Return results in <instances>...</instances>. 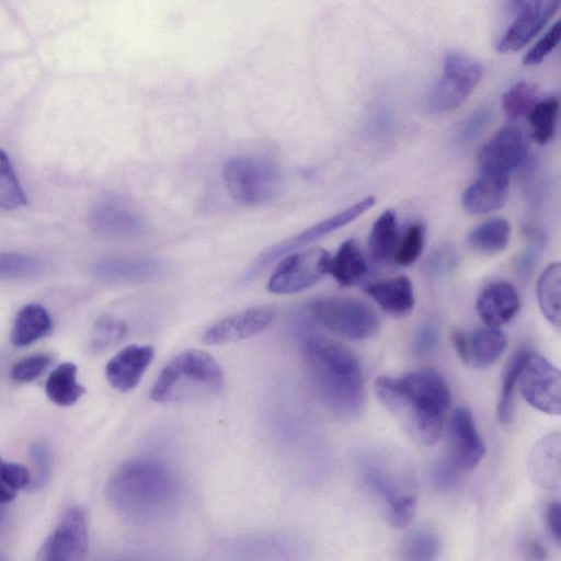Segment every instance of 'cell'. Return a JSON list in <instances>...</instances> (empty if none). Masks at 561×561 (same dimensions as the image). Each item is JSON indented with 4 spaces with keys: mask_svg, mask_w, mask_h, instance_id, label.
<instances>
[{
    "mask_svg": "<svg viewBox=\"0 0 561 561\" xmlns=\"http://www.w3.org/2000/svg\"><path fill=\"white\" fill-rule=\"evenodd\" d=\"M375 392L381 404L415 442L430 446L440 437L450 403L449 387L433 368L379 376Z\"/></svg>",
    "mask_w": 561,
    "mask_h": 561,
    "instance_id": "cell-1",
    "label": "cell"
},
{
    "mask_svg": "<svg viewBox=\"0 0 561 561\" xmlns=\"http://www.w3.org/2000/svg\"><path fill=\"white\" fill-rule=\"evenodd\" d=\"M304 364L311 387L334 415L357 417L365 407L364 376L356 355L345 345L321 335L302 345Z\"/></svg>",
    "mask_w": 561,
    "mask_h": 561,
    "instance_id": "cell-2",
    "label": "cell"
},
{
    "mask_svg": "<svg viewBox=\"0 0 561 561\" xmlns=\"http://www.w3.org/2000/svg\"><path fill=\"white\" fill-rule=\"evenodd\" d=\"M107 497L115 510L137 523H153L175 507L179 482L161 460L137 457L122 463L111 476Z\"/></svg>",
    "mask_w": 561,
    "mask_h": 561,
    "instance_id": "cell-3",
    "label": "cell"
},
{
    "mask_svg": "<svg viewBox=\"0 0 561 561\" xmlns=\"http://www.w3.org/2000/svg\"><path fill=\"white\" fill-rule=\"evenodd\" d=\"M224 373L207 352L186 350L174 356L159 373L150 398L156 402H182L217 394Z\"/></svg>",
    "mask_w": 561,
    "mask_h": 561,
    "instance_id": "cell-4",
    "label": "cell"
},
{
    "mask_svg": "<svg viewBox=\"0 0 561 561\" xmlns=\"http://www.w3.org/2000/svg\"><path fill=\"white\" fill-rule=\"evenodd\" d=\"M360 471L368 489L380 500L388 523L396 528L408 526L417 505L412 473L401 462L383 455L364 457Z\"/></svg>",
    "mask_w": 561,
    "mask_h": 561,
    "instance_id": "cell-5",
    "label": "cell"
},
{
    "mask_svg": "<svg viewBox=\"0 0 561 561\" xmlns=\"http://www.w3.org/2000/svg\"><path fill=\"white\" fill-rule=\"evenodd\" d=\"M222 179L229 195L247 205L270 201L282 185L279 168L266 159L253 156L228 159L222 167Z\"/></svg>",
    "mask_w": 561,
    "mask_h": 561,
    "instance_id": "cell-6",
    "label": "cell"
},
{
    "mask_svg": "<svg viewBox=\"0 0 561 561\" xmlns=\"http://www.w3.org/2000/svg\"><path fill=\"white\" fill-rule=\"evenodd\" d=\"M314 319L347 340L363 341L377 334L380 320L365 301L350 297H322L309 305Z\"/></svg>",
    "mask_w": 561,
    "mask_h": 561,
    "instance_id": "cell-7",
    "label": "cell"
},
{
    "mask_svg": "<svg viewBox=\"0 0 561 561\" xmlns=\"http://www.w3.org/2000/svg\"><path fill=\"white\" fill-rule=\"evenodd\" d=\"M482 73V65L472 56L458 50L446 53L442 76L426 100L427 110L446 113L457 108L474 90Z\"/></svg>",
    "mask_w": 561,
    "mask_h": 561,
    "instance_id": "cell-8",
    "label": "cell"
},
{
    "mask_svg": "<svg viewBox=\"0 0 561 561\" xmlns=\"http://www.w3.org/2000/svg\"><path fill=\"white\" fill-rule=\"evenodd\" d=\"M517 383L522 397L530 407L546 414H560V373L547 358L529 352Z\"/></svg>",
    "mask_w": 561,
    "mask_h": 561,
    "instance_id": "cell-9",
    "label": "cell"
},
{
    "mask_svg": "<svg viewBox=\"0 0 561 561\" xmlns=\"http://www.w3.org/2000/svg\"><path fill=\"white\" fill-rule=\"evenodd\" d=\"M330 254L312 248L289 254L273 271L267 289L273 294H293L316 284L328 273Z\"/></svg>",
    "mask_w": 561,
    "mask_h": 561,
    "instance_id": "cell-10",
    "label": "cell"
},
{
    "mask_svg": "<svg viewBox=\"0 0 561 561\" xmlns=\"http://www.w3.org/2000/svg\"><path fill=\"white\" fill-rule=\"evenodd\" d=\"M375 202L376 199L373 195L366 196L365 198L356 202L344 210L334 214L331 217L325 218L301 231L294 238L270 248L268 250L264 251L251 266H249L242 276L243 280H250L253 278L257 273L264 270L277 257L306 244H309L354 221L356 218L362 216V214L371 208Z\"/></svg>",
    "mask_w": 561,
    "mask_h": 561,
    "instance_id": "cell-11",
    "label": "cell"
},
{
    "mask_svg": "<svg viewBox=\"0 0 561 561\" xmlns=\"http://www.w3.org/2000/svg\"><path fill=\"white\" fill-rule=\"evenodd\" d=\"M89 549V527L85 513L69 508L43 543L37 559L42 561L83 560Z\"/></svg>",
    "mask_w": 561,
    "mask_h": 561,
    "instance_id": "cell-12",
    "label": "cell"
},
{
    "mask_svg": "<svg viewBox=\"0 0 561 561\" xmlns=\"http://www.w3.org/2000/svg\"><path fill=\"white\" fill-rule=\"evenodd\" d=\"M92 228L113 237H135L146 230L144 216L124 197L106 195L101 197L90 210Z\"/></svg>",
    "mask_w": 561,
    "mask_h": 561,
    "instance_id": "cell-13",
    "label": "cell"
},
{
    "mask_svg": "<svg viewBox=\"0 0 561 561\" xmlns=\"http://www.w3.org/2000/svg\"><path fill=\"white\" fill-rule=\"evenodd\" d=\"M523 133L515 126L499 129L480 149L478 164L480 172L508 174L526 158Z\"/></svg>",
    "mask_w": 561,
    "mask_h": 561,
    "instance_id": "cell-14",
    "label": "cell"
},
{
    "mask_svg": "<svg viewBox=\"0 0 561 561\" xmlns=\"http://www.w3.org/2000/svg\"><path fill=\"white\" fill-rule=\"evenodd\" d=\"M275 318L272 306H255L228 316L210 325L202 336L207 345H222L253 336L265 330Z\"/></svg>",
    "mask_w": 561,
    "mask_h": 561,
    "instance_id": "cell-15",
    "label": "cell"
},
{
    "mask_svg": "<svg viewBox=\"0 0 561 561\" xmlns=\"http://www.w3.org/2000/svg\"><path fill=\"white\" fill-rule=\"evenodd\" d=\"M450 458L461 470H473L485 455V444L478 432L471 410L458 407L449 422Z\"/></svg>",
    "mask_w": 561,
    "mask_h": 561,
    "instance_id": "cell-16",
    "label": "cell"
},
{
    "mask_svg": "<svg viewBox=\"0 0 561 561\" xmlns=\"http://www.w3.org/2000/svg\"><path fill=\"white\" fill-rule=\"evenodd\" d=\"M153 357L150 345H127L107 362L105 377L113 388L127 392L137 387Z\"/></svg>",
    "mask_w": 561,
    "mask_h": 561,
    "instance_id": "cell-17",
    "label": "cell"
},
{
    "mask_svg": "<svg viewBox=\"0 0 561 561\" xmlns=\"http://www.w3.org/2000/svg\"><path fill=\"white\" fill-rule=\"evenodd\" d=\"M508 174L480 172L461 195L463 209L472 215H483L500 209L507 201Z\"/></svg>",
    "mask_w": 561,
    "mask_h": 561,
    "instance_id": "cell-18",
    "label": "cell"
},
{
    "mask_svg": "<svg viewBox=\"0 0 561 561\" xmlns=\"http://www.w3.org/2000/svg\"><path fill=\"white\" fill-rule=\"evenodd\" d=\"M520 298L513 284L497 280L485 286L479 294L476 309L480 319L490 327L511 321L518 312Z\"/></svg>",
    "mask_w": 561,
    "mask_h": 561,
    "instance_id": "cell-19",
    "label": "cell"
},
{
    "mask_svg": "<svg viewBox=\"0 0 561 561\" xmlns=\"http://www.w3.org/2000/svg\"><path fill=\"white\" fill-rule=\"evenodd\" d=\"M559 7V0H548L545 7L523 11L514 15V21L496 43L500 53H512L523 48L549 21Z\"/></svg>",
    "mask_w": 561,
    "mask_h": 561,
    "instance_id": "cell-20",
    "label": "cell"
},
{
    "mask_svg": "<svg viewBox=\"0 0 561 561\" xmlns=\"http://www.w3.org/2000/svg\"><path fill=\"white\" fill-rule=\"evenodd\" d=\"M93 272L104 282L139 283L159 276L162 264L151 257H115L99 262Z\"/></svg>",
    "mask_w": 561,
    "mask_h": 561,
    "instance_id": "cell-21",
    "label": "cell"
},
{
    "mask_svg": "<svg viewBox=\"0 0 561 561\" xmlns=\"http://www.w3.org/2000/svg\"><path fill=\"white\" fill-rule=\"evenodd\" d=\"M365 293L388 314L404 317L414 307L411 280L403 275L369 283Z\"/></svg>",
    "mask_w": 561,
    "mask_h": 561,
    "instance_id": "cell-22",
    "label": "cell"
},
{
    "mask_svg": "<svg viewBox=\"0 0 561 561\" xmlns=\"http://www.w3.org/2000/svg\"><path fill=\"white\" fill-rule=\"evenodd\" d=\"M533 480L546 489L560 484V435L558 432L543 437L534 448L529 459Z\"/></svg>",
    "mask_w": 561,
    "mask_h": 561,
    "instance_id": "cell-23",
    "label": "cell"
},
{
    "mask_svg": "<svg viewBox=\"0 0 561 561\" xmlns=\"http://www.w3.org/2000/svg\"><path fill=\"white\" fill-rule=\"evenodd\" d=\"M328 273L343 287L357 284L366 275L367 263L355 240H345L339 247L334 256L330 257Z\"/></svg>",
    "mask_w": 561,
    "mask_h": 561,
    "instance_id": "cell-24",
    "label": "cell"
},
{
    "mask_svg": "<svg viewBox=\"0 0 561 561\" xmlns=\"http://www.w3.org/2000/svg\"><path fill=\"white\" fill-rule=\"evenodd\" d=\"M51 325V318L43 306L28 304L18 312L14 319L11 341L20 347L30 345L47 335Z\"/></svg>",
    "mask_w": 561,
    "mask_h": 561,
    "instance_id": "cell-25",
    "label": "cell"
},
{
    "mask_svg": "<svg viewBox=\"0 0 561 561\" xmlns=\"http://www.w3.org/2000/svg\"><path fill=\"white\" fill-rule=\"evenodd\" d=\"M470 363L478 368L492 366L504 353L507 337L499 327H485L469 334Z\"/></svg>",
    "mask_w": 561,
    "mask_h": 561,
    "instance_id": "cell-26",
    "label": "cell"
},
{
    "mask_svg": "<svg viewBox=\"0 0 561 561\" xmlns=\"http://www.w3.org/2000/svg\"><path fill=\"white\" fill-rule=\"evenodd\" d=\"M78 368L73 363L58 365L48 376L45 391L51 402L60 407L75 404L85 392L77 381Z\"/></svg>",
    "mask_w": 561,
    "mask_h": 561,
    "instance_id": "cell-27",
    "label": "cell"
},
{
    "mask_svg": "<svg viewBox=\"0 0 561 561\" xmlns=\"http://www.w3.org/2000/svg\"><path fill=\"white\" fill-rule=\"evenodd\" d=\"M400 239L396 213L387 209L375 220L368 237L373 259L387 262L393 257Z\"/></svg>",
    "mask_w": 561,
    "mask_h": 561,
    "instance_id": "cell-28",
    "label": "cell"
},
{
    "mask_svg": "<svg viewBox=\"0 0 561 561\" xmlns=\"http://www.w3.org/2000/svg\"><path fill=\"white\" fill-rule=\"evenodd\" d=\"M510 222L501 217L490 218L476 226L468 233V243L483 254H496L510 243Z\"/></svg>",
    "mask_w": 561,
    "mask_h": 561,
    "instance_id": "cell-29",
    "label": "cell"
},
{
    "mask_svg": "<svg viewBox=\"0 0 561 561\" xmlns=\"http://www.w3.org/2000/svg\"><path fill=\"white\" fill-rule=\"evenodd\" d=\"M560 294L561 266L559 263H551L538 278L537 299L542 314L558 329L561 321Z\"/></svg>",
    "mask_w": 561,
    "mask_h": 561,
    "instance_id": "cell-30",
    "label": "cell"
},
{
    "mask_svg": "<svg viewBox=\"0 0 561 561\" xmlns=\"http://www.w3.org/2000/svg\"><path fill=\"white\" fill-rule=\"evenodd\" d=\"M529 350L522 348L516 352L507 363L502 378V387L497 403V419L501 423L507 424L512 421L514 414L513 394L518 382L520 371L529 354Z\"/></svg>",
    "mask_w": 561,
    "mask_h": 561,
    "instance_id": "cell-31",
    "label": "cell"
},
{
    "mask_svg": "<svg viewBox=\"0 0 561 561\" xmlns=\"http://www.w3.org/2000/svg\"><path fill=\"white\" fill-rule=\"evenodd\" d=\"M559 114V100L549 96L536 102L528 112V121L531 127V136L539 145L550 141L557 129Z\"/></svg>",
    "mask_w": 561,
    "mask_h": 561,
    "instance_id": "cell-32",
    "label": "cell"
},
{
    "mask_svg": "<svg viewBox=\"0 0 561 561\" xmlns=\"http://www.w3.org/2000/svg\"><path fill=\"white\" fill-rule=\"evenodd\" d=\"M440 542L435 533L417 528L408 533L401 543L399 553L408 561H431L438 557Z\"/></svg>",
    "mask_w": 561,
    "mask_h": 561,
    "instance_id": "cell-33",
    "label": "cell"
},
{
    "mask_svg": "<svg viewBox=\"0 0 561 561\" xmlns=\"http://www.w3.org/2000/svg\"><path fill=\"white\" fill-rule=\"evenodd\" d=\"M27 204L26 195L7 153L0 148V208L15 209Z\"/></svg>",
    "mask_w": 561,
    "mask_h": 561,
    "instance_id": "cell-34",
    "label": "cell"
},
{
    "mask_svg": "<svg viewBox=\"0 0 561 561\" xmlns=\"http://www.w3.org/2000/svg\"><path fill=\"white\" fill-rule=\"evenodd\" d=\"M425 243V226L411 224L400 237L392 260L402 266L414 263L421 255Z\"/></svg>",
    "mask_w": 561,
    "mask_h": 561,
    "instance_id": "cell-35",
    "label": "cell"
},
{
    "mask_svg": "<svg viewBox=\"0 0 561 561\" xmlns=\"http://www.w3.org/2000/svg\"><path fill=\"white\" fill-rule=\"evenodd\" d=\"M43 262L21 252L0 253V279L34 276L43 270Z\"/></svg>",
    "mask_w": 561,
    "mask_h": 561,
    "instance_id": "cell-36",
    "label": "cell"
},
{
    "mask_svg": "<svg viewBox=\"0 0 561 561\" xmlns=\"http://www.w3.org/2000/svg\"><path fill=\"white\" fill-rule=\"evenodd\" d=\"M30 483L31 473L26 467L0 458V504L13 501L18 491Z\"/></svg>",
    "mask_w": 561,
    "mask_h": 561,
    "instance_id": "cell-37",
    "label": "cell"
},
{
    "mask_svg": "<svg viewBox=\"0 0 561 561\" xmlns=\"http://www.w3.org/2000/svg\"><path fill=\"white\" fill-rule=\"evenodd\" d=\"M537 87L527 81L512 85L503 95V110L511 118H517L533 107L537 99Z\"/></svg>",
    "mask_w": 561,
    "mask_h": 561,
    "instance_id": "cell-38",
    "label": "cell"
},
{
    "mask_svg": "<svg viewBox=\"0 0 561 561\" xmlns=\"http://www.w3.org/2000/svg\"><path fill=\"white\" fill-rule=\"evenodd\" d=\"M127 333L126 324L113 317L101 318L93 330L91 345L95 351H104L119 343Z\"/></svg>",
    "mask_w": 561,
    "mask_h": 561,
    "instance_id": "cell-39",
    "label": "cell"
},
{
    "mask_svg": "<svg viewBox=\"0 0 561 561\" xmlns=\"http://www.w3.org/2000/svg\"><path fill=\"white\" fill-rule=\"evenodd\" d=\"M525 234L527 244L515 260V268L522 277H529L542 253L545 238L536 228L526 230Z\"/></svg>",
    "mask_w": 561,
    "mask_h": 561,
    "instance_id": "cell-40",
    "label": "cell"
},
{
    "mask_svg": "<svg viewBox=\"0 0 561 561\" xmlns=\"http://www.w3.org/2000/svg\"><path fill=\"white\" fill-rule=\"evenodd\" d=\"M459 470H461L455 461L448 457H439L434 460L430 467V481L438 491L451 490L459 479Z\"/></svg>",
    "mask_w": 561,
    "mask_h": 561,
    "instance_id": "cell-41",
    "label": "cell"
},
{
    "mask_svg": "<svg viewBox=\"0 0 561 561\" xmlns=\"http://www.w3.org/2000/svg\"><path fill=\"white\" fill-rule=\"evenodd\" d=\"M492 119V111L486 107L477 108L469 114L459 125L456 133V140L460 145L473 141L486 128Z\"/></svg>",
    "mask_w": 561,
    "mask_h": 561,
    "instance_id": "cell-42",
    "label": "cell"
},
{
    "mask_svg": "<svg viewBox=\"0 0 561 561\" xmlns=\"http://www.w3.org/2000/svg\"><path fill=\"white\" fill-rule=\"evenodd\" d=\"M458 263L457 251L450 245L434 250L426 260L425 270L432 278H440L450 274Z\"/></svg>",
    "mask_w": 561,
    "mask_h": 561,
    "instance_id": "cell-43",
    "label": "cell"
},
{
    "mask_svg": "<svg viewBox=\"0 0 561 561\" xmlns=\"http://www.w3.org/2000/svg\"><path fill=\"white\" fill-rule=\"evenodd\" d=\"M50 362V356L46 354L27 356L14 364L11 377L16 382H31L46 370Z\"/></svg>",
    "mask_w": 561,
    "mask_h": 561,
    "instance_id": "cell-44",
    "label": "cell"
},
{
    "mask_svg": "<svg viewBox=\"0 0 561 561\" xmlns=\"http://www.w3.org/2000/svg\"><path fill=\"white\" fill-rule=\"evenodd\" d=\"M561 26L557 21L549 31L526 53L523 64L526 66L541 62L558 45Z\"/></svg>",
    "mask_w": 561,
    "mask_h": 561,
    "instance_id": "cell-45",
    "label": "cell"
},
{
    "mask_svg": "<svg viewBox=\"0 0 561 561\" xmlns=\"http://www.w3.org/2000/svg\"><path fill=\"white\" fill-rule=\"evenodd\" d=\"M439 341V331L432 322L422 323L414 332L412 352L416 357H426L432 354Z\"/></svg>",
    "mask_w": 561,
    "mask_h": 561,
    "instance_id": "cell-46",
    "label": "cell"
},
{
    "mask_svg": "<svg viewBox=\"0 0 561 561\" xmlns=\"http://www.w3.org/2000/svg\"><path fill=\"white\" fill-rule=\"evenodd\" d=\"M545 522L547 530L552 541L560 547L561 531H560V505L558 501L550 502L546 506Z\"/></svg>",
    "mask_w": 561,
    "mask_h": 561,
    "instance_id": "cell-47",
    "label": "cell"
},
{
    "mask_svg": "<svg viewBox=\"0 0 561 561\" xmlns=\"http://www.w3.org/2000/svg\"><path fill=\"white\" fill-rule=\"evenodd\" d=\"M451 342L458 357L465 363H470L469 334L462 330H454L451 333Z\"/></svg>",
    "mask_w": 561,
    "mask_h": 561,
    "instance_id": "cell-48",
    "label": "cell"
},
{
    "mask_svg": "<svg viewBox=\"0 0 561 561\" xmlns=\"http://www.w3.org/2000/svg\"><path fill=\"white\" fill-rule=\"evenodd\" d=\"M32 457L38 467L37 483H43L48 474V450L43 444H36L32 448Z\"/></svg>",
    "mask_w": 561,
    "mask_h": 561,
    "instance_id": "cell-49",
    "label": "cell"
},
{
    "mask_svg": "<svg viewBox=\"0 0 561 561\" xmlns=\"http://www.w3.org/2000/svg\"><path fill=\"white\" fill-rule=\"evenodd\" d=\"M505 3L512 14L543 7V0H505Z\"/></svg>",
    "mask_w": 561,
    "mask_h": 561,
    "instance_id": "cell-50",
    "label": "cell"
},
{
    "mask_svg": "<svg viewBox=\"0 0 561 561\" xmlns=\"http://www.w3.org/2000/svg\"><path fill=\"white\" fill-rule=\"evenodd\" d=\"M524 552L527 554L528 558L531 559H545L546 558V550L541 546L540 542H538L535 539H528L524 543Z\"/></svg>",
    "mask_w": 561,
    "mask_h": 561,
    "instance_id": "cell-51",
    "label": "cell"
},
{
    "mask_svg": "<svg viewBox=\"0 0 561 561\" xmlns=\"http://www.w3.org/2000/svg\"><path fill=\"white\" fill-rule=\"evenodd\" d=\"M1 520H2V511L0 510V524H1Z\"/></svg>",
    "mask_w": 561,
    "mask_h": 561,
    "instance_id": "cell-52",
    "label": "cell"
}]
</instances>
